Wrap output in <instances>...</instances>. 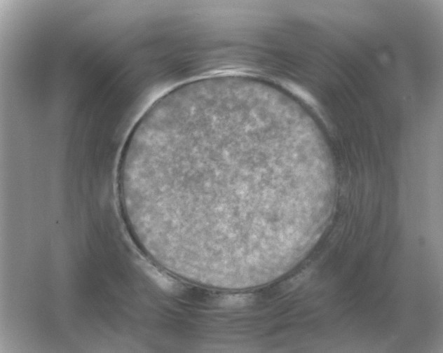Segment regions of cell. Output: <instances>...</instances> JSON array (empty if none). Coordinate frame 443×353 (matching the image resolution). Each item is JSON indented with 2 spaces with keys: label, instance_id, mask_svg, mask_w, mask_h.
Returning <instances> with one entry per match:
<instances>
[{
  "label": "cell",
  "instance_id": "1",
  "mask_svg": "<svg viewBox=\"0 0 443 353\" xmlns=\"http://www.w3.org/2000/svg\"><path fill=\"white\" fill-rule=\"evenodd\" d=\"M324 169L306 130L278 98L238 84L170 94L133 128L120 190L172 263L252 265L285 243L293 205Z\"/></svg>",
  "mask_w": 443,
  "mask_h": 353
}]
</instances>
